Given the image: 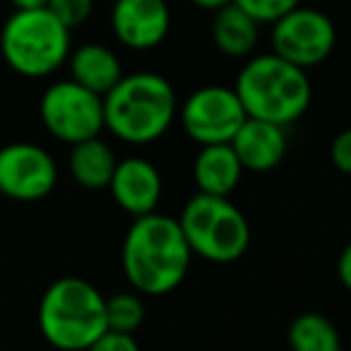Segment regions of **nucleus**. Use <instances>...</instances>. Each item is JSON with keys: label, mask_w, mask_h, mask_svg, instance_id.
<instances>
[{"label": "nucleus", "mask_w": 351, "mask_h": 351, "mask_svg": "<svg viewBox=\"0 0 351 351\" xmlns=\"http://www.w3.org/2000/svg\"><path fill=\"white\" fill-rule=\"evenodd\" d=\"M191 256L180 220L158 210L134 217L122 241L125 278L143 296L177 289L189 273Z\"/></svg>", "instance_id": "f257e3e1"}, {"label": "nucleus", "mask_w": 351, "mask_h": 351, "mask_svg": "<svg viewBox=\"0 0 351 351\" xmlns=\"http://www.w3.org/2000/svg\"><path fill=\"white\" fill-rule=\"evenodd\" d=\"M175 86L162 74H122L103 96V125L132 146H146L167 134L177 117Z\"/></svg>", "instance_id": "f03ea898"}, {"label": "nucleus", "mask_w": 351, "mask_h": 351, "mask_svg": "<svg viewBox=\"0 0 351 351\" xmlns=\"http://www.w3.org/2000/svg\"><path fill=\"white\" fill-rule=\"evenodd\" d=\"M234 93L246 117L289 127L306 115L313 98L306 70L291 65L278 53L251 56L234 79Z\"/></svg>", "instance_id": "7ed1b4c3"}, {"label": "nucleus", "mask_w": 351, "mask_h": 351, "mask_svg": "<svg viewBox=\"0 0 351 351\" xmlns=\"http://www.w3.org/2000/svg\"><path fill=\"white\" fill-rule=\"evenodd\" d=\"M38 328L60 351H86L108 332L106 296L84 278L56 280L38 304Z\"/></svg>", "instance_id": "20e7f679"}, {"label": "nucleus", "mask_w": 351, "mask_h": 351, "mask_svg": "<svg viewBox=\"0 0 351 351\" xmlns=\"http://www.w3.org/2000/svg\"><path fill=\"white\" fill-rule=\"evenodd\" d=\"M72 32L48 8L14 10L0 32L5 65L19 77H51L67 62Z\"/></svg>", "instance_id": "39448f33"}, {"label": "nucleus", "mask_w": 351, "mask_h": 351, "mask_svg": "<svg viewBox=\"0 0 351 351\" xmlns=\"http://www.w3.org/2000/svg\"><path fill=\"white\" fill-rule=\"evenodd\" d=\"M191 254L210 263H234L251 244L246 215L227 196L194 194L177 217Z\"/></svg>", "instance_id": "423d86ee"}, {"label": "nucleus", "mask_w": 351, "mask_h": 351, "mask_svg": "<svg viewBox=\"0 0 351 351\" xmlns=\"http://www.w3.org/2000/svg\"><path fill=\"white\" fill-rule=\"evenodd\" d=\"M38 117L53 139L62 143H79L101 136L103 96L84 88L74 79L53 82L38 101Z\"/></svg>", "instance_id": "0eeeda50"}, {"label": "nucleus", "mask_w": 351, "mask_h": 351, "mask_svg": "<svg viewBox=\"0 0 351 351\" xmlns=\"http://www.w3.org/2000/svg\"><path fill=\"white\" fill-rule=\"evenodd\" d=\"M270 27L273 53L301 70L323 65L337 46V27L323 10L299 5Z\"/></svg>", "instance_id": "6e6552de"}, {"label": "nucleus", "mask_w": 351, "mask_h": 351, "mask_svg": "<svg viewBox=\"0 0 351 351\" xmlns=\"http://www.w3.org/2000/svg\"><path fill=\"white\" fill-rule=\"evenodd\" d=\"M177 117L184 134L199 146L208 143H230L246 120L241 101L232 86H201L184 98L177 108Z\"/></svg>", "instance_id": "1a4fd4ad"}, {"label": "nucleus", "mask_w": 351, "mask_h": 351, "mask_svg": "<svg viewBox=\"0 0 351 351\" xmlns=\"http://www.w3.org/2000/svg\"><path fill=\"white\" fill-rule=\"evenodd\" d=\"M58 162L38 143L12 141L0 148V196L32 204L56 189Z\"/></svg>", "instance_id": "9d476101"}, {"label": "nucleus", "mask_w": 351, "mask_h": 351, "mask_svg": "<svg viewBox=\"0 0 351 351\" xmlns=\"http://www.w3.org/2000/svg\"><path fill=\"white\" fill-rule=\"evenodd\" d=\"M172 14L165 0H115L110 27L130 51H153L170 34Z\"/></svg>", "instance_id": "9b49d317"}, {"label": "nucleus", "mask_w": 351, "mask_h": 351, "mask_svg": "<svg viewBox=\"0 0 351 351\" xmlns=\"http://www.w3.org/2000/svg\"><path fill=\"white\" fill-rule=\"evenodd\" d=\"M108 191L122 210L139 217L158 208L162 196V177L146 158H125L117 160Z\"/></svg>", "instance_id": "f8f14e48"}, {"label": "nucleus", "mask_w": 351, "mask_h": 351, "mask_svg": "<svg viewBox=\"0 0 351 351\" xmlns=\"http://www.w3.org/2000/svg\"><path fill=\"white\" fill-rule=\"evenodd\" d=\"M287 127L275 122L246 117L244 125L232 136L230 146L237 153L241 167L249 172H270L287 156Z\"/></svg>", "instance_id": "ddd939ff"}, {"label": "nucleus", "mask_w": 351, "mask_h": 351, "mask_svg": "<svg viewBox=\"0 0 351 351\" xmlns=\"http://www.w3.org/2000/svg\"><path fill=\"white\" fill-rule=\"evenodd\" d=\"M244 167L230 143L201 146L194 158V182L201 194L230 196L239 186Z\"/></svg>", "instance_id": "4468645a"}, {"label": "nucleus", "mask_w": 351, "mask_h": 351, "mask_svg": "<svg viewBox=\"0 0 351 351\" xmlns=\"http://www.w3.org/2000/svg\"><path fill=\"white\" fill-rule=\"evenodd\" d=\"M67 65H70V79L98 96H106L122 77L120 58L101 43H84L77 51H70Z\"/></svg>", "instance_id": "2eb2a0df"}, {"label": "nucleus", "mask_w": 351, "mask_h": 351, "mask_svg": "<svg viewBox=\"0 0 351 351\" xmlns=\"http://www.w3.org/2000/svg\"><path fill=\"white\" fill-rule=\"evenodd\" d=\"M210 36L215 48L227 58H249L261 38V24L234 3L215 10L210 24Z\"/></svg>", "instance_id": "dca6fc26"}, {"label": "nucleus", "mask_w": 351, "mask_h": 351, "mask_svg": "<svg viewBox=\"0 0 351 351\" xmlns=\"http://www.w3.org/2000/svg\"><path fill=\"white\" fill-rule=\"evenodd\" d=\"M115 165H117L115 151L103 139H98V136L72 143L67 167H70L72 180L79 186H84V189L88 191L108 189V184L112 180V172H115Z\"/></svg>", "instance_id": "f3484780"}, {"label": "nucleus", "mask_w": 351, "mask_h": 351, "mask_svg": "<svg viewBox=\"0 0 351 351\" xmlns=\"http://www.w3.org/2000/svg\"><path fill=\"white\" fill-rule=\"evenodd\" d=\"M287 342L291 351H344L337 325L323 313H301L291 320Z\"/></svg>", "instance_id": "a211bd4d"}, {"label": "nucleus", "mask_w": 351, "mask_h": 351, "mask_svg": "<svg viewBox=\"0 0 351 351\" xmlns=\"http://www.w3.org/2000/svg\"><path fill=\"white\" fill-rule=\"evenodd\" d=\"M143 318H146V306L139 291H117L112 296H106L108 330L134 335L143 325Z\"/></svg>", "instance_id": "6ab92c4d"}, {"label": "nucleus", "mask_w": 351, "mask_h": 351, "mask_svg": "<svg viewBox=\"0 0 351 351\" xmlns=\"http://www.w3.org/2000/svg\"><path fill=\"white\" fill-rule=\"evenodd\" d=\"M232 3L251 14L258 24H273L289 10L299 8L301 0H232Z\"/></svg>", "instance_id": "aec40b11"}, {"label": "nucleus", "mask_w": 351, "mask_h": 351, "mask_svg": "<svg viewBox=\"0 0 351 351\" xmlns=\"http://www.w3.org/2000/svg\"><path fill=\"white\" fill-rule=\"evenodd\" d=\"M46 8L72 32L91 17L93 0H48Z\"/></svg>", "instance_id": "412c9836"}, {"label": "nucleus", "mask_w": 351, "mask_h": 351, "mask_svg": "<svg viewBox=\"0 0 351 351\" xmlns=\"http://www.w3.org/2000/svg\"><path fill=\"white\" fill-rule=\"evenodd\" d=\"M330 162L335 165V170L351 177V127L339 132L330 143Z\"/></svg>", "instance_id": "4be33fe9"}, {"label": "nucleus", "mask_w": 351, "mask_h": 351, "mask_svg": "<svg viewBox=\"0 0 351 351\" xmlns=\"http://www.w3.org/2000/svg\"><path fill=\"white\" fill-rule=\"evenodd\" d=\"M86 351H141V347L134 339V335L108 330V332H103Z\"/></svg>", "instance_id": "5701e85b"}, {"label": "nucleus", "mask_w": 351, "mask_h": 351, "mask_svg": "<svg viewBox=\"0 0 351 351\" xmlns=\"http://www.w3.org/2000/svg\"><path fill=\"white\" fill-rule=\"evenodd\" d=\"M337 275H339V280H342V285L351 291V244L344 246L342 254H339Z\"/></svg>", "instance_id": "b1692460"}, {"label": "nucleus", "mask_w": 351, "mask_h": 351, "mask_svg": "<svg viewBox=\"0 0 351 351\" xmlns=\"http://www.w3.org/2000/svg\"><path fill=\"white\" fill-rule=\"evenodd\" d=\"M189 3H194L196 8H201V10H210V12H215L217 8L232 3V0H189Z\"/></svg>", "instance_id": "393cba45"}, {"label": "nucleus", "mask_w": 351, "mask_h": 351, "mask_svg": "<svg viewBox=\"0 0 351 351\" xmlns=\"http://www.w3.org/2000/svg\"><path fill=\"white\" fill-rule=\"evenodd\" d=\"M48 0H10L14 10H29V8H46Z\"/></svg>", "instance_id": "a878e982"}]
</instances>
